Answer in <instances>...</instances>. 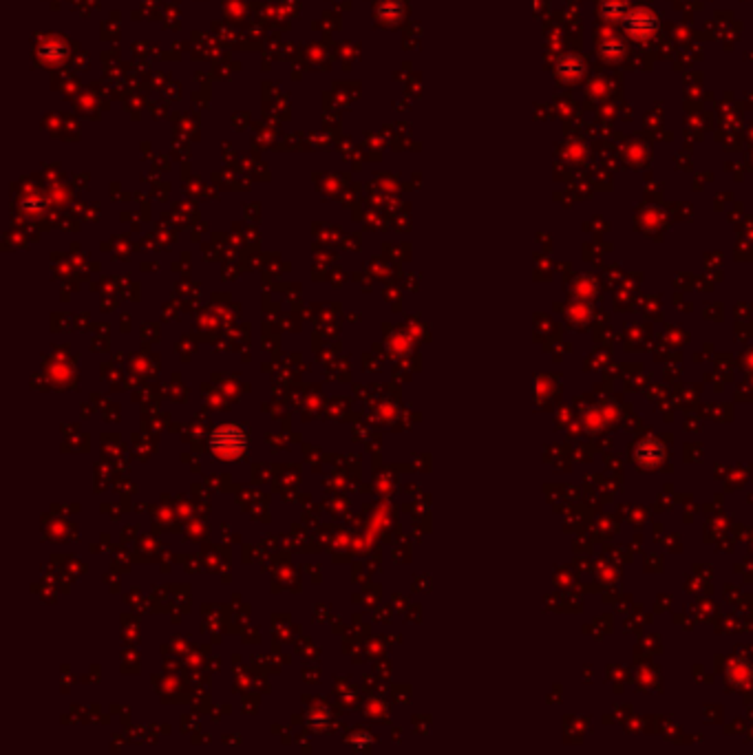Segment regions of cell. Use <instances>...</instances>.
I'll return each mask as SVG.
<instances>
[{"label": "cell", "mask_w": 753, "mask_h": 755, "mask_svg": "<svg viewBox=\"0 0 753 755\" xmlns=\"http://www.w3.org/2000/svg\"><path fill=\"white\" fill-rule=\"evenodd\" d=\"M351 744L354 747H365V744H371V735L369 733H354Z\"/></svg>", "instance_id": "obj_4"}, {"label": "cell", "mask_w": 753, "mask_h": 755, "mask_svg": "<svg viewBox=\"0 0 753 755\" xmlns=\"http://www.w3.org/2000/svg\"><path fill=\"white\" fill-rule=\"evenodd\" d=\"M623 27L632 38H650L658 29V18L645 9H634L623 18Z\"/></svg>", "instance_id": "obj_2"}, {"label": "cell", "mask_w": 753, "mask_h": 755, "mask_svg": "<svg viewBox=\"0 0 753 755\" xmlns=\"http://www.w3.org/2000/svg\"><path fill=\"white\" fill-rule=\"evenodd\" d=\"M603 12V18H610V20H619V18H626V5L623 3H612V0H606L601 7Z\"/></svg>", "instance_id": "obj_3"}, {"label": "cell", "mask_w": 753, "mask_h": 755, "mask_svg": "<svg viewBox=\"0 0 753 755\" xmlns=\"http://www.w3.org/2000/svg\"><path fill=\"white\" fill-rule=\"evenodd\" d=\"M210 444H212V451L219 457L234 460V457H239L245 451L247 437L241 429H236V426H221V429L214 431Z\"/></svg>", "instance_id": "obj_1"}]
</instances>
